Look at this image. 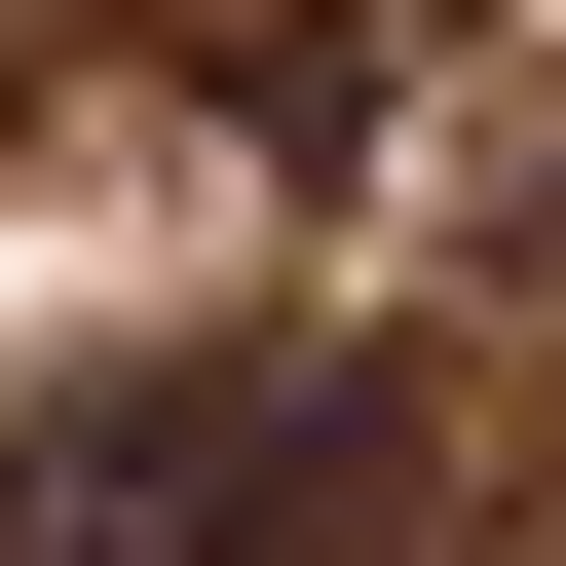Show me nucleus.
Returning <instances> with one entry per match:
<instances>
[{
	"instance_id": "nucleus-3",
	"label": "nucleus",
	"mask_w": 566,
	"mask_h": 566,
	"mask_svg": "<svg viewBox=\"0 0 566 566\" xmlns=\"http://www.w3.org/2000/svg\"><path fill=\"white\" fill-rule=\"evenodd\" d=\"M528 378H566V151H528Z\"/></svg>"
},
{
	"instance_id": "nucleus-1",
	"label": "nucleus",
	"mask_w": 566,
	"mask_h": 566,
	"mask_svg": "<svg viewBox=\"0 0 566 566\" xmlns=\"http://www.w3.org/2000/svg\"><path fill=\"white\" fill-rule=\"evenodd\" d=\"M416 491H453L416 340H151L0 416V566H416Z\"/></svg>"
},
{
	"instance_id": "nucleus-2",
	"label": "nucleus",
	"mask_w": 566,
	"mask_h": 566,
	"mask_svg": "<svg viewBox=\"0 0 566 566\" xmlns=\"http://www.w3.org/2000/svg\"><path fill=\"white\" fill-rule=\"evenodd\" d=\"M114 39H151V76L227 114V151H378V114H416V76L491 39V0H114Z\"/></svg>"
}]
</instances>
